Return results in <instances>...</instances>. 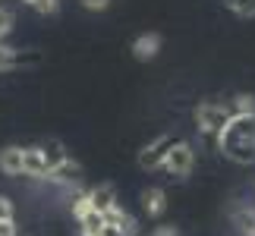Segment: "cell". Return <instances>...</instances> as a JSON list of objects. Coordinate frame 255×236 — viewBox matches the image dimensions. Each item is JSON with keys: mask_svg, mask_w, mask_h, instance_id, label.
Masks as SVG:
<instances>
[{"mask_svg": "<svg viewBox=\"0 0 255 236\" xmlns=\"http://www.w3.org/2000/svg\"><path fill=\"white\" fill-rule=\"evenodd\" d=\"M214 145L233 164H255V114L230 117L227 126L214 135Z\"/></svg>", "mask_w": 255, "mask_h": 236, "instance_id": "6da1fadb", "label": "cell"}, {"mask_svg": "<svg viewBox=\"0 0 255 236\" xmlns=\"http://www.w3.org/2000/svg\"><path fill=\"white\" fill-rule=\"evenodd\" d=\"M230 120V107L227 101H218V98H208V101H202L195 107V126H199V132L205 139L214 142V135H218L224 126Z\"/></svg>", "mask_w": 255, "mask_h": 236, "instance_id": "7a4b0ae2", "label": "cell"}, {"mask_svg": "<svg viewBox=\"0 0 255 236\" xmlns=\"http://www.w3.org/2000/svg\"><path fill=\"white\" fill-rule=\"evenodd\" d=\"M195 167V148L186 139H176L173 148L167 151V157L161 161V170L170 176V180H186Z\"/></svg>", "mask_w": 255, "mask_h": 236, "instance_id": "3957f363", "label": "cell"}, {"mask_svg": "<svg viewBox=\"0 0 255 236\" xmlns=\"http://www.w3.org/2000/svg\"><path fill=\"white\" fill-rule=\"evenodd\" d=\"M173 142H176V135H158L154 142H148L139 151V167H142V170H161V161L173 148Z\"/></svg>", "mask_w": 255, "mask_h": 236, "instance_id": "277c9868", "label": "cell"}, {"mask_svg": "<svg viewBox=\"0 0 255 236\" xmlns=\"http://www.w3.org/2000/svg\"><path fill=\"white\" fill-rule=\"evenodd\" d=\"M47 183H54V186H63V189H82V183H85V173H82V167L76 164V161H66L60 167H54L51 176H47Z\"/></svg>", "mask_w": 255, "mask_h": 236, "instance_id": "5b68a950", "label": "cell"}, {"mask_svg": "<svg viewBox=\"0 0 255 236\" xmlns=\"http://www.w3.org/2000/svg\"><path fill=\"white\" fill-rule=\"evenodd\" d=\"M22 176H32V180H47L51 176V167L44 164L38 145H25L22 148Z\"/></svg>", "mask_w": 255, "mask_h": 236, "instance_id": "8992f818", "label": "cell"}, {"mask_svg": "<svg viewBox=\"0 0 255 236\" xmlns=\"http://www.w3.org/2000/svg\"><path fill=\"white\" fill-rule=\"evenodd\" d=\"M41 57L35 51H19V47H9V44H0V73H9L22 63H38Z\"/></svg>", "mask_w": 255, "mask_h": 236, "instance_id": "52a82bcc", "label": "cell"}, {"mask_svg": "<svg viewBox=\"0 0 255 236\" xmlns=\"http://www.w3.org/2000/svg\"><path fill=\"white\" fill-rule=\"evenodd\" d=\"M142 211L148 218H164V211H167V192L161 186H148L142 192Z\"/></svg>", "mask_w": 255, "mask_h": 236, "instance_id": "ba28073f", "label": "cell"}, {"mask_svg": "<svg viewBox=\"0 0 255 236\" xmlns=\"http://www.w3.org/2000/svg\"><path fill=\"white\" fill-rule=\"evenodd\" d=\"M161 54V35H154V32H145V35H139L132 41V57L135 60H154V57Z\"/></svg>", "mask_w": 255, "mask_h": 236, "instance_id": "9c48e42d", "label": "cell"}, {"mask_svg": "<svg viewBox=\"0 0 255 236\" xmlns=\"http://www.w3.org/2000/svg\"><path fill=\"white\" fill-rule=\"evenodd\" d=\"M88 199H92V208L98 214H107L111 208H117V189H114L111 183L92 186V189H88Z\"/></svg>", "mask_w": 255, "mask_h": 236, "instance_id": "30bf717a", "label": "cell"}, {"mask_svg": "<svg viewBox=\"0 0 255 236\" xmlns=\"http://www.w3.org/2000/svg\"><path fill=\"white\" fill-rule=\"evenodd\" d=\"M104 224L117 227V230H120V236H135V233H139V221H135L129 211H123L120 205H117V208H111V211L104 214Z\"/></svg>", "mask_w": 255, "mask_h": 236, "instance_id": "8fae6325", "label": "cell"}, {"mask_svg": "<svg viewBox=\"0 0 255 236\" xmlns=\"http://www.w3.org/2000/svg\"><path fill=\"white\" fill-rule=\"evenodd\" d=\"M0 173L22 176V145H6V148H0Z\"/></svg>", "mask_w": 255, "mask_h": 236, "instance_id": "7c38bea8", "label": "cell"}, {"mask_svg": "<svg viewBox=\"0 0 255 236\" xmlns=\"http://www.w3.org/2000/svg\"><path fill=\"white\" fill-rule=\"evenodd\" d=\"M38 151H41L44 164L51 167V170H54V167H60L66 157H70V154H66V145H63L60 139H44V142H38Z\"/></svg>", "mask_w": 255, "mask_h": 236, "instance_id": "4fadbf2b", "label": "cell"}, {"mask_svg": "<svg viewBox=\"0 0 255 236\" xmlns=\"http://www.w3.org/2000/svg\"><path fill=\"white\" fill-rule=\"evenodd\" d=\"M230 107V117H246V114H255V98L252 95H237L233 101H227Z\"/></svg>", "mask_w": 255, "mask_h": 236, "instance_id": "5bb4252c", "label": "cell"}, {"mask_svg": "<svg viewBox=\"0 0 255 236\" xmlns=\"http://www.w3.org/2000/svg\"><path fill=\"white\" fill-rule=\"evenodd\" d=\"M227 9L240 19H252L255 16V0H227Z\"/></svg>", "mask_w": 255, "mask_h": 236, "instance_id": "9a60e30c", "label": "cell"}, {"mask_svg": "<svg viewBox=\"0 0 255 236\" xmlns=\"http://www.w3.org/2000/svg\"><path fill=\"white\" fill-rule=\"evenodd\" d=\"M13 22H16L13 9H9V6H0V44H3V41H6V35L13 32Z\"/></svg>", "mask_w": 255, "mask_h": 236, "instance_id": "2e32d148", "label": "cell"}, {"mask_svg": "<svg viewBox=\"0 0 255 236\" xmlns=\"http://www.w3.org/2000/svg\"><path fill=\"white\" fill-rule=\"evenodd\" d=\"M32 9L41 16H54L57 9H60V0H32Z\"/></svg>", "mask_w": 255, "mask_h": 236, "instance_id": "e0dca14e", "label": "cell"}, {"mask_svg": "<svg viewBox=\"0 0 255 236\" xmlns=\"http://www.w3.org/2000/svg\"><path fill=\"white\" fill-rule=\"evenodd\" d=\"M9 221H16V208L6 195H0V224H9Z\"/></svg>", "mask_w": 255, "mask_h": 236, "instance_id": "ac0fdd59", "label": "cell"}, {"mask_svg": "<svg viewBox=\"0 0 255 236\" xmlns=\"http://www.w3.org/2000/svg\"><path fill=\"white\" fill-rule=\"evenodd\" d=\"M79 3H82L85 9H92V13H101V9L111 6V0H79Z\"/></svg>", "mask_w": 255, "mask_h": 236, "instance_id": "d6986e66", "label": "cell"}, {"mask_svg": "<svg viewBox=\"0 0 255 236\" xmlns=\"http://www.w3.org/2000/svg\"><path fill=\"white\" fill-rule=\"evenodd\" d=\"M151 236H176V230H173V227H158Z\"/></svg>", "mask_w": 255, "mask_h": 236, "instance_id": "ffe728a7", "label": "cell"}, {"mask_svg": "<svg viewBox=\"0 0 255 236\" xmlns=\"http://www.w3.org/2000/svg\"><path fill=\"white\" fill-rule=\"evenodd\" d=\"M79 236H101V230H79Z\"/></svg>", "mask_w": 255, "mask_h": 236, "instance_id": "44dd1931", "label": "cell"}]
</instances>
